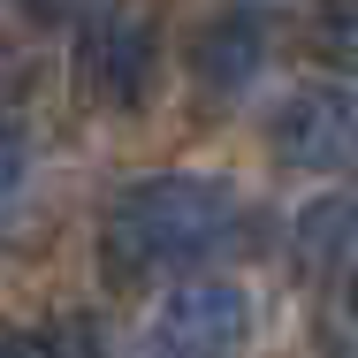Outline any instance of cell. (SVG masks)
<instances>
[{"instance_id": "6da1fadb", "label": "cell", "mask_w": 358, "mask_h": 358, "mask_svg": "<svg viewBox=\"0 0 358 358\" xmlns=\"http://www.w3.org/2000/svg\"><path fill=\"white\" fill-rule=\"evenodd\" d=\"M236 229V191L214 176H145L99 221V267L115 282H160L176 267H199Z\"/></svg>"}, {"instance_id": "8992f818", "label": "cell", "mask_w": 358, "mask_h": 358, "mask_svg": "<svg viewBox=\"0 0 358 358\" xmlns=\"http://www.w3.org/2000/svg\"><path fill=\"white\" fill-rule=\"evenodd\" d=\"M297 267L305 275H358V199H320L297 221Z\"/></svg>"}, {"instance_id": "ba28073f", "label": "cell", "mask_w": 358, "mask_h": 358, "mask_svg": "<svg viewBox=\"0 0 358 358\" xmlns=\"http://www.w3.org/2000/svg\"><path fill=\"white\" fill-rule=\"evenodd\" d=\"M23 176H31V145L15 122H0V199H15L23 191Z\"/></svg>"}, {"instance_id": "5b68a950", "label": "cell", "mask_w": 358, "mask_h": 358, "mask_svg": "<svg viewBox=\"0 0 358 358\" xmlns=\"http://www.w3.org/2000/svg\"><path fill=\"white\" fill-rule=\"evenodd\" d=\"M259 69H267V23H259L252 8H229V15H214V23L191 38V76H199V92H214V99H236Z\"/></svg>"}, {"instance_id": "7a4b0ae2", "label": "cell", "mask_w": 358, "mask_h": 358, "mask_svg": "<svg viewBox=\"0 0 358 358\" xmlns=\"http://www.w3.org/2000/svg\"><path fill=\"white\" fill-rule=\"evenodd\" d=\"M160 69V23L145 0H92L76 23V84L99 107H138Z\"/></svg>"}, {"instance_id": "3957f363", "label": "cell", "mask_w": 358, "mask_h": 358, "mask_svg": "<svg viewBox=\"0 0 358 358\" xmlns=\"http://www.w3.org/2000/svg\"><path fill=\"white\" fill-rule=\"evenodd\" d=\"M244 336H252L244 289L199 275V282H176V289H168V305L152 313L138 358H236Z\"/></svg>"}, {"instance_id": "30bf717a", "label": "cell", "mask_w": 358, "mask_h": 358, "mask_svg": "<svg viewBox=\"0 0 358 358\" xmlns=\"http://www.w3.org/2000/svg\"><path fill=\"white\" fill-rule=\"evenodd\" d=\"M343 305H351V320H358V275H351V282H343Z\"/></svg>"}, {"instance_id": "52a82bcc", "label": "cell", "mask_w": 358, "mask_h": 358, "mask_svg": "<svg viewBox=\"0 0 358 358\" xmlns=\"http://www.w3.org/2000/svg\"><path fill=\"white\" fill-rule=\"evenodd\" d=\"M313 54L328 69H351L358 76V0H328L320 23H313Z\"/></svg>"}, {"instance_id": "9c48e42d", "label": "cell", "mask_w": 358, "mask_h": 358, "mask_svg": "<svg viewBox=\"0 0 358 358\" xmlns=\"http://www.w3.org/2000/svg\"><path fill=\"white\" fill-rule=\"evenodd\" d=\"M0 358H54L38 336H23V328H0Z\"/></svg>"}, {"instance_id": "277c9868", "label": "cell", "mask_w": 358, "mask_h": 358, "mask_svg": "<svg viewBox=\"0 0 358 358\" xmlns=\"http://www.w3.org/2000/svg\"><path fill=\"white\" fill-rule=\"evenodd\" d=\"M275 160L305 176H351L358 168V107L328 84H305L275 107Z\"/></svg>"}]
</instances>
